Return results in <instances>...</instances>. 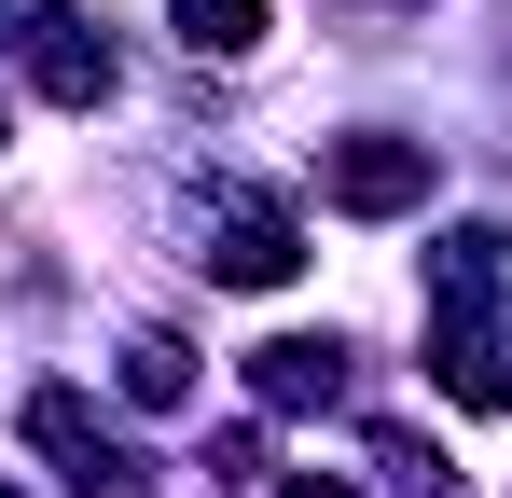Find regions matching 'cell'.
Segmentation results:
<instances>
[{"mask_svg": "<svg viewBox=\"0 0 512 498\" xmlns=\"http://www.w3.org/2000/svg\"><path fill=\"white\" fill-rule=\"evenodd\" d=\"M250 388H263L277 415H305V402L333 415V402H346V346H333V332H277V346H250Z\"/></svg>", "mask_w": 512, "mask_h": 498, "instance_id": "5", "label": "cell"}, {"mask_svg": "<svg viewBox=\"0 0 512 498\" xmlns=\"http://www.w3.org/2000/svg\"><path fill=\"white\" fill-rule=\"evenodd\" d=\"M429 139H388V125H360V139H333V166H319V194H333L346 222H402V208H429Z\"/></svg>", "mask_w": 512, "mask_h": 498, "instance_id": "2", "label": "cell"}, {"mask_svg": "<svg viewBox=\"0 0 512 498\" xmlns=\"http://www.w3.org/2000/svg\"><path fill=\"white\" fill-rule=\"evenodd\" d=\"M374 471H388L402 498H457V457H443V443H416V429H374Z\"/></svg>", "mask_w": 512, "mask_h": 498, "instance_id": "8", "label": "cell"}, {"mask_svg": "<svg viewBox=\"0 0 512 498\" xmlns=\"http://www.w3.org/2000/svg\"><path fill=\"white\" fill-rule=\"evenodd\" d=\"M180 14V56H250L263 42V0H167Z\"/></svg>", "mask_w": 512, "mask_h": 498, "instance_id": "7", "label": "cell"}, {"mask_svg": "<svg viewBox=\"0 0 512 498\" xmlns=\"http://www.w3.org/2000/svg\"><path fill=\"white\" fill-rule=\"evenodd\" d=\"M194 263H208L222 291H277V277L305 263V222H291L277 194H236V208H222V222L194 236Z\"/></svg>", "mask_w": 512, "mask_h": 498, "instance_id": "3", "label": "cell"}, {"mask_svg": "<svg viewBox=\"0 0 512 498\" xmlns=\"http://www.w3.org/2000/svg\"><path fill=\"white\" fill-rule=\"evenodd\" d=\"M28 83H42L56 111H97V97L125 83V56L97 42V28H84V14H70V0H42V14H28Z\"/></svg>", "mask_w": 512, "mask_h": 498, "instance_id": "4", "label": "cell"}, {"mask_svg": "<svg viewBox=\"0 0 512 498\" xmlns=\"http://www.w3.org/2000/svg\"><path fill=\"white\" fill-rule=\"evenodd\" d=\"M277 498H360V485H346V471H291Z\"/></svg>", "mask_w": 512, "mask_h": 498, "instance_id": "9", "label": "cell"}, {"mask_svg": "<svg viewBox=\"0 0 512 498\" xmlns=\"http://www.w3.org/2000/svg\"><path fill=\"white\" fill-rule=\"evenodd\" d=\"M28 443L56 457V485H70V498H153V457H139L84 388H28Z\"/></svg>", "mask_w": 512, "mask_h": 498, "instance_id": "1", "label": "cell"}, {"mask_svg": "<svg viewBox=\"0 0 512 498\" xmlns=\"http://www.w3.org/2000/svg\"><path fill=\"white\" fill-rule=\"evenodd\" d=\"M125 402H139V415L194 402V346H180V332H139V346H125Z\"/></svg>", "mask_w": 512, "mask_h": 498, "instance_id": "6", "label": "cell"}, {"mask_svg": "<svg viewBox=\"0 0 512 498\" xmlns=\"http://www.w3.org/2000/svg\"><path fill=\"white\" fill-rule=\"evenodd\" d=\"M0 498H14V485H0Z\"/></svg>", "mask_w": 512, "mask_h": 498, "instance_id": "10", "label": "cell"}]
</instances>
